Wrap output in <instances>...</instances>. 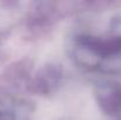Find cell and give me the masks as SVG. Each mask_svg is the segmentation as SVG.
Here are the masks:
<instances>
[{"label":"cell","instance_id":"cell-1","mask_svg":"<svg viewBox=\"0 0 121 120\" xmlns=\"http://www.w3.org/2000/svg\"><path fill=\"white\" fill-rule=\"evenodd\" d=\"M73 55L83 67L106 73H121V37L109 40L80 37L74 44Z\"/></svg>","mask_w":121,"mask_h":120},{"label":"cell","instance_id":"cell-2","mask_svg":"<svg viewBox=\"0 0 121 120\" xmlns=\"http://www.w3.org/2000/svg\"><path fill=\"white\" fill-rule=\"evenodd\" d=\"M96 97L99 105L107 114H117L121 110V86L115 82L101 84Z\"/></svg>","mask_w":121,"mask_h":120},{"label":"cell","instance_id":"cell-3","mask_svg":"<svg viewBox=\"0 0 121 120\" xmlns=\"http://www.w3.org/2000/svg\"><path fill=\"white\" fill-rule=\"evenodd\" d=\"M0 120H12L8 116H5V114H0Z\"/></svg>","mask_w":121,"mask_h":120}]
</instances>
